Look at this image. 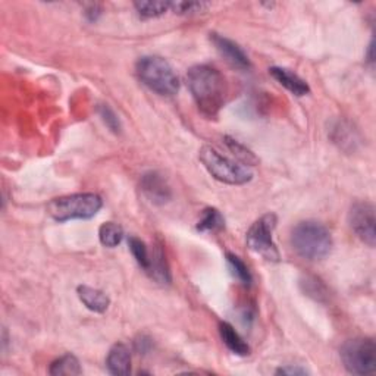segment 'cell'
<instances>
[{
    "instance_id": "cell-1",
    "label": "cell",
    "mask_w": 376,
    "mask_h": 376,
    "mask_svg": "<svg viewBox=\"0 0 376 376\" xmlns=\"http://www.w3.org/2000/svg\"><path fill=\"white\" fill-rule=\"evenodd\" d=\"M187 84L199 111L207 118H213L224 108L227 81L216 68L196 65L187 72Z\"/></svg>"
},
{
    "instance_id": "cell-2",
    "label": "cell",
    "mask_w": 376,
    "mask_h": 376,
    "mask_svg": "<svg viewBox=\"0 0 376 376\" xmlns=\"http://www.w3.org/2000/svg\"><path fill=\"white\" fill-rule=\"evenodd\" d=\"M291 245L294 252L310 262L322 261L332 249V236L327 227L315 220H304L297 224L291 232Z\"/></svg>"
},
{
    "instance_id": "cell-3",
    "label": "cell",
    "mask_w": 376,
    "mask_h": 376,
    "mask_svg": "<svg viewBox=\"0 0 376 376\" xmlns=\"http://www.w3.org/2000/svg\"><path fill=\"white\" fill-rule=\"evenodd\" d=\"M138 80L159 96L171 97L179 90V79L171 63L161 56H142L136 63Z\"/></svg>"
},
{
    "instance_id": "cell-4",
    "label": "cell",
    "mask_w": 376,
    "mask_h": 376,
    "mask_svg": "<svg viewBox=\"0 0 376 376\" xmlns=\"http://www.w3.org/2000/svg\"><path fill=\"white\" fill-rule=\"evenodd\" d=\"M200 162L215 179L228 186H244L252 181L253 172L244 163L232 161L211 146H203L199 153Z\"/></svg>"
},
{
    "instance_id": "cell-5",
    "label": "cell",
    "mask_w": 376,
    "mask_h": 376,
    "mask_svg": "<svg viewBox=\"0 0 376 376\" xmlns=\"http://www.w3.org/2000/svg\"><path fill=\"white\" fill-rule=\"evenodd\" d=\"M103 202L95 193H80L54 199L47 204V213L58 222L72 219H90L99 213Z\"/></svg>"
},
{
    "instance_id": "cell-6",
    "label": "cell",
    "mask_w": 376,
    "mask_h": 376,
    "mask_svg": "<svg viewBox=\"0 0 376 376\" xmlns=\"http://www.w3.org/2000/svg\"><path fill=\"white\" fill-rule=\"evenodd\" d=\"M340 356L350 373L372 375L376 370V345L372 338H354L344 343Z\"/></svg>"
},
{
    "instance_id": "cell-7",
    "label": "cell",
    "mask_w": 376,
    "mask_h": 376,
    "mask_svg": "<svg viewBox=\"0 0 376 376\" xmlns=\"http://www.w3.org/2000/svg\"><path fill=\"white\" fill-rule=\"evenodd\" d=\"M277 227V215L266 213L262 218H259L256 222L250 227L245 236V243L249 249L254 253L263 256L266 261L278 262L279 252L277 244L274 243V229Z\"/></svg>"
},
{
    "instance_id": "cell-8",
    "label": "cell",
    "mask_w": 376,
    "mask_h": 376,
    "mask_svg": "<svg viewBox=\"0 0 376 376\" xmlns=\"http://www.w3.org/2000/svg\"><path fill=\"white\" fill-rule=\"evenodd\" d=\"M348 224L354 234L369 247H375L376 243V218L375 206L369 202H357L348 212Z\"/></svg>"
},
{
    "instance_id": "cell-9",
    "label": "cell",
    "mask_w": 376,
    "mask_h": 376,
    "mask_svg": "<svg viewBox=\"0 0 376 376\" xmlns=\"http://www.w3.org/2000/svg\"><path fill=\"white\" fill-rule=\"evenodd\" d=\"M140 188L153 204H165L172 199V191L165 177L156 171L146 172L141 177Z\"/></svg>"
},
{
    "instance_id": "cell-10",
    "label": "cell",
    "mask_w": 376,
    "mask_h": 376,
    "mask_svg": "<svg viewBox=\"0 0 376 376\" xmlns=\"http://www.w3.org/2000/svg\"><path fill=\"white\" fill-rule=\"evenodd\" d=\"M211 40L220 54V56H222L231 67L241 71L252 68V62L249 56L245 55V51L236 42H232L229 38L216 33L211 34Z\"/></svg>"
},
{
    "instance_id": "cell-11",
    "label": "cell",
    "mask_w": 376,
    "mask_h": 376,
    "mask_svg": "<svg viewBox=\"0 0 376 376\" xmlns=\"http://www.w3.org/2000/svg\"><path fill=\"white\" fill-rule=\"evenodd\" d=\"M269 74L274 76V80L277 83H279L284 88H287L290 93H293L297 97H302V96H306L310 93V87L302 79V76H298L297 74H294L293 71H290L287 68L274 67V68L269 70Z\"/></svg>"
},
{
    "instance_id": "cell-12",
    "label": "cell",
    "mask_w": 376,
    "mask_h": 376,
    "mask_svg": "<svg viewBox=\"0 0 376 376\" xmlns=\"http://www.w3.org/2000/svg\"><path fill=\"white\" fill-rule=\"evenodd\" d=\"M106 366L115 376H126L131 373V354L125 344H115L108 353Z\"/></svg>"
},
{
    "instance_id": "cell-13",
    "label": "cell",
    "mask_w": 376,
    "mask_h": 376,
    "mask_svg": "<svg viewBox=\"0 0 376 376\" xmlns=\"http://www.w3.org/2000/svg\"><path fill=\"white\" fill-rule=\"evenodd\" d=\"M76 294H79L81 303L95 313H105L109 309V297L100 290L88 287V285H80L76 288Z\"/></svg>"
},
{
    "instance_id": "cell-14",
    "label": "cell",
    "mask_w": 376,
    "mask_h": 376,
    "mask_svg": "<svg viewBox=\"0 0 376 376\" xmlns=\"http://www.w3.org/2000/svg\"><path fill=\"white\" fill-rule=\"evenodd\" d=\"M219 334L220 338H222L224 344L228 347L229 352H232L237 356H249L250 354V347L245 343L241 335L234 329V327L228 322H220L219 323Z\"/></svg>"
},
{
    "instance_id": "cell-15",
    "label": "cell",
    "mask_w": 376,
    "mask_h": 376,
    "mask_svg": "<svg viewBox=\"0 0 376 376\" xmlns=\"http://www.w3.org/2000/svg\"><path fill=\"white\" fill-rule=\"evenodd\" d=\"M147 274L159 284H170L171 282V272L170 266H167L165 253L162 252L161 247H156L150 254V263L147 268Z\"/></svg>"
},
{
    "instance_id": "cell-16",
    "label": "cell",
    "mask_w": 376,
    "mask_h": 376,
    "mask_svg": "<svg viewBox=\"0 0 376 376\" xmlns=\"http://www.w3.org/2000/svg\"><path fill=\"white\" fill-rule=\"evenodd\" d=\"M49 373L54 376H76L83 373V369L79 359L68 353L51 363Z\"/></svg>"
},
{
    "instance_id": "cell-17",
    "label": "cell",
    "mask_w": 376,
    "mask_h": 376,
    "mask_svg": "<svg viewBox=\"0 0 376 376\" xmlns=\"http://www.w3.org/2000/svg\"><path fill=\"white\" fill-rule=\"evenodd\" d=\"M225 228V219L215 207H207L197 222V229L202 232H218Z\"/></svg>"
},
{
    "instance_id": "cell-18",
    "label": "cell",
    "mask_w": 376,
    "mask_h": 376,
    "mask_svg": "<svg viewBox=\"0 0 376 376\" xmlns=\"http://www.w3.org/2000/svg\"><path fill=\"white\" fill-rule=\"evenodd\" d=\"M99 238L105 247L113 249L121 244L124 238V229L115 222H105L99 229Z\"/></svg>"
},
{
    "instance_id": "cell-19",
    "label": "cell",
    "mask_w": 376,
    "mask_h": 376,
    "mask_svg": "<svg viewBox=\"0 0 376 376\" xmlns=\"http://www.w3.org/2000/svg\"><path fill=\"white\" fill-rule=\"evenodd\" d=\"M134 8L141 18L152 19L165 15L171 9V2H136Z\"/></svg>"
},
{
    "instance_id": "cell-20",
    "label": "cell",
    "mask_w": 376,
    "mask_h": 376,
    "mask_svg": "<svg viewBox=\"0 0 376 376\" xmlns=\"http://www.w3.org/2000/svg\"><path fill=\"white\" fill-rule=\"evenodd\" d=\"M227 262H228V266L232 272V275H234L241 284H244L245 287H249L253 281V277H252V272L247 268V265H245L238 256L232 254V253L227 254Z\"/></svg>"
},
{
    "instance_id": "cell-21",
    "label": "cell",
    "mask_w": 376,
    "mask_h": 376,
    "mask_svg": "<svg viewBox=\"0 0 376 376\" xmlns=\"http://www.w3.org/2000/svg\"><path fill=\"white\" fill-rule=\"evenodd\" d=\"M128 245H129V250H131V254L136 259V262L142 269L147 270L149 263H150V253H149V250L146 247V244L142 243L140 238H137V237H129L128 238Z\"/></svg>"
},
{
    "instance_id": "cell-22",
    "label": "cell",
    "mask_w": 376,
    "mask_h": 376,
    "mask_svg": "<svg viewBox=\"0 0 376 376\" xmlns=\"http://www.w3.org/2000/svg\"><path fill=\"white\" fill-rule=\"evenodd\" d=\"M225 145L228 146V149L236 154L237 159H240L244 165H254L257 163V158L254 156V154L245 147L243 146L241 142H238L237 140L234 138H231V137H225Z\"/></svg>"
},
{
    "instance_id": "cell-23",
    "label": "cell",
    "mask_w": 376,
    "mask_h": 376,
    "mask_svg": "<svg viewBox=\"0 0 376 376\" xmlns=\"http://www.w3.org/2000/svg\"><path fill=\"white\" fill-rule=\"evenodd\" d=\"M97 111H99L101 121L106 124V126L111 129V131L115 134H120L121 133V122H120L118 116H116V113L113 112V109H111V106H108V105H100Z\"/></svg>"
},
{
    "instance_id": "cell-24",
    "label": "cell",
    "mask_w": 376,
    "mask_h": 376,
    "mask_svg": "<svg viewBox=\"0 0 376 376\" xmlns=\"http://www.w3.org/2000/svg\"><path fill=\"white\" fill-rule=\"evenodd\" d=\"M206 8H207V3H204V2H175V3H171V9L178 15L196 14V12H202Z\"/></svg>"
},
{
    "instance_id": "cell-25",
    "label": "cell",
    "mask_w": 376,
    "mask_h": 376,
    "mask_svg": "<svg viewBox=\"0 0 376 376\" xmlns=\"http://www.w3.org/2000/svg\"><path fill=\"white\" fill-rule=\"evenodd\" d=\"M152 345H153L152 340L149 338V336H146V335H140L138 338L134 341V347H136V350H137V352L140 354L149 353L150 350H152Z\"/></svg>"
},
{
    "instance_id": "cell-26",
    "label": "cell",
    "mask_w": 376,
    "mask_h": 376,
    "mask_svg": "<svg viewBox=\"0 0 376 376\" xmlns=\"http://www.w3.org/2000/svg\"><path fill=\"white\" fill-rule=\"evenodd\" d=\"M84 15L90 22H96L99 19V17L101 15V6L97 3H88L85 5L84 9Z\"/></svg>"
},
{
    "instance_id": "cell-27",
    "label": "cell",
    "mask_w": 376,
    "mask_h": 376,
    "mask_svg": "<svg viewBox=\"0 0 376 376\" xmlns=\"http://www.w3.org/2000/svg\"><path fill=\"white\" fill-rule=\"evenodd\" d=\"M275 373L277 375H288V376H303V375H307L306 369H302V368H298V366H284V368L277 369Z\"/></svg>"
},
{
    "instance_id": "cell-28",
    "label": "cell",
    "mask_w": 376,
    "mask_h": 376,
    "mask_svg": "<svg viewBox=\"0 0 376 376\" xmlns=\"http://www.w3.org/2000/svg\"><path fill=\"white\" fill-rule=\"evenodd\" d=\"M368 60H369V63H373V42H370V44H369V51H368Z\"/></svg>"
}]
</instances>
